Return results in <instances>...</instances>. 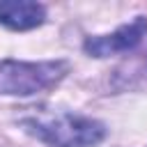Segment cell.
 <instances>
[{"mask_svg": "<svg viewBox=\"0 0 147 147\" xmlns=\"http://www.w3.org/2000/svg\"><path fill=\"white\" fill-rule=\"evenodd\" d=\"M28 133L51 147H92L103 140L106 126L99 119L76 113H34L23 119Z\"/></svg>", "mask_w": 147, "mask_h": 147, "instance_id": "6da1fadb", "label": "cell"}, {"mask_svg": "<svg viewBox=\"0 0 147 147\" xmlns=\"http://www.w3.org/2000/svg\"><path fill=\"white\" fill-rule=\"evenodd\" d=\"M46 18V7L32 0H7L0 2V23L11 30H32Z\"/></svg>", "mask_w": 147, "mask_h": 147, "instance_id": "277c9868", "label": "cell"}, {"mask_svg": "<svg viewBox=\"0 0 147 147\" xmlns=\"http://www.w3.org/2000/svg\"><path fill=\"white\" fill-rule=\"evenodd\" d=\"M69 64L64 60L51 62H16L5 60L0 64V94L30 96L41 90L53 87L64 74Z\"/></svg>", "mask_w": 147, "mask_h": 147, "instance_id": "7a4b0ae2", "label": "cell"}, {"mask_svg": "<svg viewBox=\"0 0 147 147\" xmlns=\"http://www.w3.org/2000/svg\"><path fill=\"white\" fill-rule=\"evenodd\" d=\"M147 34V18L145 16H136L131 23L117 28L110 34H99V37H90L85 41V53L94 55V57H108V55H117V53H129L133 51L142 37Z\"/></svg>", "mask_w": 147, "mask_h": 147, "instance_id": "3957f363", "label": "cell"}]
</instances>
